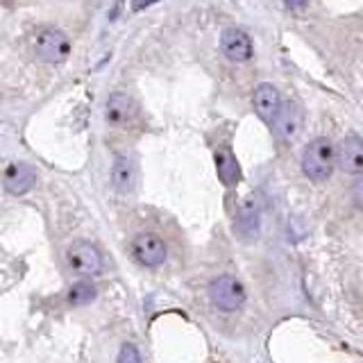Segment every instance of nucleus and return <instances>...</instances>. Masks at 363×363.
<instances>
[{"label":"nucleus","instance_id":"f257e3e1","mask_svg":"<svg viewBox=\"0 0 363 363\" xmlns=\"http://www.w3.org/2000/svg\"><path fill=\"white\" fill-rule=\"evenodd\" d=\"M336 164H338V155L327 139H313L302 152V170L313 182H325L334 173Z\"/></svg>","mask_w":363,"mask_h":363},{"label":"nucleus","instance_id":"f03ea898","mask_svg":"<svg viewBox=\"0 0 363 363\" xmlns=\"http://www.w3.org/2000/svg\"><path fill=\"white\" fill-rule=\"evenodd\" d=\"M32 50L37 55V60L45 64H62L71 55V39L66 37L62 30L43 28L34 34Z\"/></svg>","mask_w":363,"mask_h":363},{"label":"nucleus","instance_id":"7ed1b4c3","mask_svg":"<svg viewBox=\"0 0 363 363\" xmlns=\"http://www.w3.org/2000/svg\"><path fill=\"white\" fill-rule=\"evenodd\" d=\"M209 298L220 311H236L245 304V286L232 275H220L211 281Z\"/></svg>","mask_w":363,"mask_h":363},{"label":"nucleus","instance_id":"20e7f679","mask_svg":"<svg viewBox=\"0 0 363 363\" xmlns=\"http://www.w3.org/2000/svg\"><path fill=\"white\" fill-rule=\"evenodd\" d=\"M66 259L75 275L96 277L102 272V257L98 252V247L89 241H75L71 247H68Z\"/></svg>","mask_w":363,"mask_h":363},{"label":"nucleus","instance_id":"39448f33","mask_svg":"<svg viewBox=\"0 0 363 363\" xmlns=\"http://www.w3.org/2000/svg\"><path fill=\"white\" fill-rule=\"evenodd\" d=\"M130 250L134 259L145 268H157L166 261V243L162 241V236H157L152 232L136 234L130 243Z\"/></svg>","mask_w":363,"mask_h":363},{"label":"nucleus","instance_id":"423d86ee","mask_svg":"<svg viewBox=\"0 0 363 363\" xmlns=\"http://www.w3.org/2000/svg\"><path fill=\"white\" fill-rule=\"evenodd\" d=\"M259 223H261L259 200L255 196H250L243 200L241 207H238L234 232H238V236H241L243 241H252V238H257V234H259Z\"/></svg>","mask_w":363,"mask_h":363},{"label":"nucleus","instance_id":"0eeeda50","mask_svg":"<svg viewBox=\"0 0 363 363\" xmlns=\"http://www.w3.org/2000/svg\"><path fill=\"white\" fill-rule=\"evenodd\" d=\"M220 50L230 62L243 64L252 57V41H250V37L243 30L230 28V30H225L220 37Z\"/></svg>","mask_w":363,"mask_h":363},{"label":"nucleus","instance_id":"6e6552de","mask_svg":"<svg viewBox=\"0 0 363 363\" xmlns=\"http://www.w3.org/2000/svg\"><path fill=\"white\" fill-rule=\"evenodd\" d=\"M5 189L11 193V196H23V193L32 191V186L37 184V173L34 168L23 164V162H14L5 168Z\"/></svg>","mask_w":363,"mask_h":363},{"label":"nucleus","instance_id":"1a4fd4ad","mask_svg":"<svg viewBox=\"0 0 363 363\" xmlns=\"http://www.w3.org/2000/svg\"><path fill=\"white\" fill-rule=\"evenodd\" d=\"M338 166L350 175H363V141L359 136H347L338 145Z\"/></svg>","mask_w":363,"mask_h":363},{"label":"nucleus","instance_id":"9d476101","mask_svg":"<svg viewBox=\"0 0 363 363\" xmlns=\"http://www.w3.org/2000/svg\"><path fill=\"white\" fill-rule=\"evenodd\" d=\"M252 105L255 111L259 113L261 118L266 123H275L277 113L281 109V98H279V91L272 86V84H259L255 89V96H252Z\"/></svg>","mask_w":363,"mask_h":363},{"label":"nucleus","instance_id":"9b49d317","mask_svg":"<svg viewBox=\"0 0 363 363\" xmlns=\"http://www.w3.org/2000/svg\"><path fill=\"white\" fill-rule=\"evenodd\" d=\"M134 102L130 96L125 94H111L109 100H107V107H105V118L109 125L113 128H125V125H130L132 118H134Z\"/></svg>","mask_w":363,"mask_h":363},{"label":"nucleus","instance_id":"f8f14e48","mask_svg":"<svg viewBox=\"0 0 363 363\" xmlns=\"http://www.w3.org/2000/svg\"><path fill=\"white\" fill-rule=\"evenodd\" d=\"M275 125H277V132L281 139H286V141L298 139L302 132V109L295 105V102L281 105L277 118H275Z\"/></svg>","mask_w":363,"mask_h":363},{"label":"nucleus","instance_id":"ddd939ff","mask_svg":"<svg viewBox=\"0 0 363 363\" xmlns=\"http://www.w3.org/2000/svg\"><path fill=\"white\" fill-rule=\"evenodd\" d=\"M134 179H136V168L132 164V159L116 157V162H113V168H111L113 189L118 193H130L134 189Z\"/></svg>","mask_w":363,"mask_h":363},{"label":"nucleus","instance_id":"4468645a","mask_svg":"<svg viewBox=\"0 0 363 363\" xmlns=\"http://www.w3.org/2000/svg\"><path fill=\"white\" fill-rule=\"evenodd\" d=\"M216 173H218V179L223 182L225 186H234L238 182L241 170H238L236 157L227 150V147H223V150L216 152Z\"/></svg>","mask_w":363,"mask_h":363},{"label":"nucleus","instance_id":"2eb2a0df","mask_svg":"<svg viewBox=\"0 0 363 363\" xmlns=\"http://www.w3.org/2000/svg\"><path fill=\"white\" fill-rule=\"evenodd\" d=\"M96 300V286L89 281H77L73 284V289L68 291V302L73 306H86Z\"/></svg>","mask_w":363,"mask_h":363},{"label":"nucleus","instance_id":"dca6fc26","mask_svg":"<svg viewBox=\"0 0 363 363\" xmlns=\"http://www.w3.org/2000/svg\"><path fill=\"white\" fill-rule=\"evenodd\" d=\"M118 361H121V363H125V361H130V363H139V361H141V354H139V352H136V347H134V345L125 343V345H123V350H121V354H118Z\"/></svg>","mask_w":363,"mask_h":363},{"label":"nucleus","instance_id":"f3484780","mask_svg":"<svg viewBox=\"0 0 363 363\" xmlns=\"http://www.w3.org/2000/svg\"><path fill=\"white\" fill-rule=\"evenodd\" d=\"M352 200L359 209H363V177L354 182V186H352Z\"/></svg>","mask_w":363,"mask_h":363},{"label":"nucleus","instance_id":"a211bd4d","mask_svg":"<svg viewBox=\"0 0 363 363\" xmlns=\"http://www.w3.org/2000/svg\"><path fill=\"white\" fill-rule=\"evenodd\" d=\"M304 3H306V0H284V5L291 7V9H298V7H302Z\"/></svg>","mask_w":363,"mask_h":363}]
</instances>
